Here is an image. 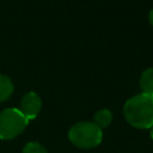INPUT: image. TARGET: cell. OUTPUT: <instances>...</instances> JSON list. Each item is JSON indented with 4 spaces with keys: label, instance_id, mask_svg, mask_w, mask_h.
<instances>
[{
    "label": "cell",
    "instance_id": "cell-5",
    "mask_svg": "<svg viewBox=\"0 0 153 153\" xmlns=\"http://www.w3.org/2000/svg\"><path fill=\"white\" fill-rule=\"evenodd\" d=\"M140 87L142 93L153 97V67L146 68L140 75Z\"/></svg>",
    "mask_w": 153,
    "mask_h": 153
},
{
    "label": "cell",
    "instance_id": "cell-3",
    "mask_svg": "<svg viewBox=\"0 0 153 153\" xmlns=\"http://www.w3.org/2000/svg\"><path fill=\"white\" fill-rule=\"evenodd\" d=\"M29 120L19 109L8 108L0 112V139L12 140L20 135L26 128Z\"/></svg>",
    "mask_w": 153,
    "mask_h": 153
},
{
    "label": "cell",
    "instance_id": "cell-10",
    "mask_svg": "<svg viewBox=\"0 0 153 153\" xmlns=\"http://www.w3.org/2000/svg\"><path fill=\"white\" fill-rule=\"evenodd\" d=\"M149 134H151V137H152V140H153V124H152V127L149 128Z\"/></svg>",
    "mask_w": 153,
    "mask_h": 153
},
{
    "label": "cell",
    "instance_id": "cell-8",
    "mask_svg": "<svg viewBox=\"0 0 153 153\" xmlns=\"http://www.w3.org/2000/svg\"><path fill=\"white\" fill-rule=\"evenodd\" d=\"M22 153H48V151L45 149V147L43 145H41L39 142H27L24 148H23V152Z\"/></svg>",
    "mask_w": 153,
    "mask_h": 153
},
{
    "label": "cell",
    "instance_id": "cell-7",
    "mask_svg": "<svg viewBox=\"0 0 153 153\" xmlns=\"http://www.w3.org/2000/svg\"><path fill=\"white\" fill-rule=\"evenodd\" d=\"M13 93V82L12 80L0 73V103L7 100Z\"/></svg>",
    "mask_w": 153,
    "mask_h": 153
},
{
    "label": "cell",
    "instance_id": "cell-1",
    "mask_svg": "<svg viewBox=\"0 0 153 153\" xmlns=\"http://www.w3.org/2000/svg\"><path fill=\"white\" fill-rule=\"evenodd\" d=\"M123 115L131 127L149 129L153 124V97L140 93L129 98L123 105Z\"/></svg>",
    "mask_w": 153,
    "mask_h": 153
},
{
    "label": "cell",
    "instance_id": "cell-9",
    "mask_svg": "<svg viewBox=\"0 0 153 153\" xmlns=\"http://www.w3.org/2000/svg\"><path fill=\"white\" fill-rule=\"evenodd\" d=\"M148 22H149V24L153 26V8L149 11V13H148Z\"/></svg>",
    "mask_w": 153,
    "mask_h": 153
},
{
    "label": "cell",
    "instance_id": "cell-4",
    "mask_svg": "<svg viewBox=\"0 0 153 153\" xmlns=\"http://www.w3.org/2000/svg\"><path fill=\"white\" fill-rule=\"evenodd\" d=\"M42 109V99L36 92H27L20 102V112L30 121L37 117Z\"/></svg>",
    "mask_w": 153,
    "mask_h": 153
},
{
    "label": "cell",
    "instance_id": "cell-6",
    "mask_svg": "<svg viewBox=\"0 0 153 153\" xmlns=\"http://www.w3.org/2000/svg\"><path fill=\"white\" fill-rule=\"evenodd\" d=\"M112 122V112L109 109H100L93 116V123L100 129L106 128Z\"/></svg>",
    "mask_w": 153,
    "mask_h": 153
},
{
    "label": "cell",
    "instance_id": "cell-2",
    "mask_svg": "<svg viewBox=\"0 0 153 153\" xmlns=\"http://www.w3.org/2000/svg\"><path fill=\"white\" fill-rule=\"evenodd\" d=\"M69 141L79 148H93L97 147L103 140V130L93 122L82 121L71 127L68 131Z\"/></svg>",
    "mask_w": 153,
    "mask_h": 153
}]
</instances>
